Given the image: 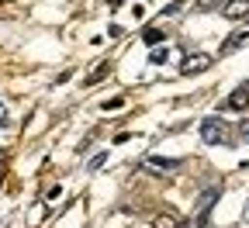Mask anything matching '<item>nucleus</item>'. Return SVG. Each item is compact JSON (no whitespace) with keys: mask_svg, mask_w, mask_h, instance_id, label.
I'll return each mask as SVG.
<instances>
[{"mask_svg":"<svg viewBox=\"0 0 249 228\" xmlns=\"http://www.w3.org/2000/svg\"><path fill=\"white\" fill-rule=\"evenodd\" d=\"M201 139H204L208 145H235V142H232V132H229V124L218 118V114H208V118L201 121Z\"/></svg>","mask_w":249,"mask_h":228,"instance_id":"f257e3e1","label":"nucleus"},{"mask_svg":"<svg viewBox=\"0 0 249 228\" xmlns=\"http://www.w3.org/2000/svg\"><path fill=\"white\" fill-rule=\"evenodd\" d=\"M239 135H242V139L249 142V121H242V124H239Z\"/></svg>","mask_w":249,"mask_h":228,"instance_id":"2eb2a0df","label":"nucleus"},{"mask_svg":"<svg viewBox=\"0 0 249 228\" xmlns=\"http://www.w3.org/2000/svg\"><path fill=\"white\" fill-rule=\"evenodd\" d=\"M121 104H124V97H111V101H107V104H104V111H118V107H121Z\"/></svg>","mask_w":249,"mask_h":228,"instance_id":"f8f14e48","label":"nucleus"},{"mask_svg":"<svg viewBox=\"0 0 249 228\" xmlns=\"http://www.w3.org/2000/svg\"><path fill=\"white\" fill-rule=\"evenodd\" d=\"M211 62H214V55H208V52H194V55H187V59L180 62V73H183V76H197V73L211 70Z\"/></svg>","mask_w":249,"mask_h":228,"instance_id":"f03ea898","label":"nucleus"},{"mask_svg":"<svg viewBox=\"0 0 249 228\" xmlns=\"http://www.w3.org/2000/svg\"><path fill=\"white\" fill-rule=\"evenodd\" d=\"M229 111H249V87H239L229 93V101H225Z\"/></svg>","mask_w":249,"mask_h":228,"instance_id":"20e7f679","label":"nucleus"},{"mask_svg":"<svg viewBox=\"0 0 249 228\" xmlns=\"http://www.w3.org/2000/svg\"><path fill=\"white\" fill-rule=\"evenodd\" d=\"M104 159H107L104 152H101V156H93V159H90V170H97V166H104Z\"/></svg>","mask_w":249,"mask_h":228,"instance_id":"4468645a","label":"nucleus"},{"mask_svg":"<svg viewBox=\"0 0 249 228\" xmlns=\"http://www.w3.org/2000/svg\"><path fill=\"white\" fill-rule=\"evenodd\" d=\"M107 73H111V66H107V62H101V66H97V70H93V73H90V76L83 80V87H93V83H97V80H104Z\"/></svg>","mask_w":249,"mask_h":228,"instance_id":"0eeeda50","label":"nucleus"},{"mask_svg":"<svg viewBox=\"0 0 249 228\" xmlns=\"http://www.w3.org/2000/svg\"><path fill=\"white\" fill-rule=\"evenodd\" d=\"M180 166H183L180 159H166V156H149L145 159V170H152V173H173Z\"/></svg>","mask_w":249,"mask_h":228,"instance_id":"7ed1b4c3","label":"nucleus"},{"mask_svg":"<svg viewBox=\"0 0 249 228\" xmlns=\"http://www.w3.org/2000/svg\"><path fill=\"white\" fill-rule=\"evenodd\" d=\"M166 59H170V52H166V49H152V52H149V62H152V66H163Z\"/></svg>","mask_w":249,"mask_h":228,"instance_id":"9d476101","label":"nucleus"},{"mask_svg":"<svg viewBox=\"0 0 249 228\" xmlns=\"http://www.w3.org/2000/svg\"><path fill=\"white\" fill-rule=\"evenodd\" d=\"M246 42H249V28H246V31H235L232 38H225V42H222V49H218V55H229V52H235V49H239V45H246Z\"/></svg>","mask_w":249,"mask_h":228,"instance_id":"423d86ee","label":"nucleus"},{"mask_svg":"<svg viewBox=\"0 0 249 228\" xmlns=\"http://www.w3.org/2000/svg\"><path fill=\"white\" fill-rule=\"evenodd\" d=\"M183 4H187V0H173V4H170L163 14H177V11H183Z\"/></svg>","mask_w":249,"mask_h":228,"instance_id":"ddd939ff","label":"nucleus"},{"mask_svg":"<svg viewBox=\"0 0 249 228\" xmlns=\"http://www.w3.org/2000/svg\"><path fill=\"white\" fill-rule=\"evenodd\" d=\"M142 38H145V45H163V42H166V31H160V28H149Z\"/></svg>","mask_w":249,"mask_h":228,"instance_id":"6e6552de","label":"nucleus"},{"mask_svg":"<svg viewBox=\"0 0 249 228\" xmlns=\"http://www.w3.org/2000/svg\"><path fill=\"white\" fill-rule=\"evenodd\" d=\"M152 228H187V225H180V221H177V218H170V214H160V218L152 221Z\"/></svg>","mask_w":249,"mask_h":228,"instance_id":"1a4fd4ad","label":"nucleus"},{"mask_svg":"<svg viewBox=\"0 0 249 228\" xmlns=\"http://www.w3.org/2000/svg\"><path fill=\"white\" fill-rule=\"evenodd\" d=\"M222 4H229V0H197V7H201V11H211V7H222Z\"/></svg>","mask_w":249,"mask_h":228,"instance_id":"9b49d317","label":"nucleus"},{"mask_svg":"<svg viewBox=\"0 0 249 228\" xmlns=\"http://www.w3.org/2000/svg\"><path fill=\"white\" fill-rule=\"evenodd\" d=\"M214 201H218V190H204V193H201V204H197V228L208 225V211H211Z\"/></svg>","mask_w":249,"mask_h":228,"instance_id":"39448f33","label":"nucleus"}]
</instances>
